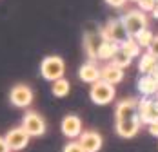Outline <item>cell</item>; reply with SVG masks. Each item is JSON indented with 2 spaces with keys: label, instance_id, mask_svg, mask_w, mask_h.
I'll list each match as a JSON object with an SVG mask.
<instances>
[{
  "label": "cell",
  "instance_id": "obj_1",
  "mask_svg": "<svg viewBox=\"0 0 158 152\" xmlns=\"http://www.w3.org/2000/svg\"><path fill=\"white\" fill-rule=\"evenodd\" d=\"M64 73H65V62L56 54L46 56L40 63V74L48 82H56L64 78Z\"/></svg>",
  "mask_w": 158,
  "mask_h": 152
},
{
  "label": "cell",
  "instance_id": "obj_2",
  "mask_svg": "<svg viewBox=\"0 0 158 152\" xmlns=\"http://www.w3.org/2000/svg\"><path fill=\"white\" fill-rule=\"evenodd\" d=\"M120 20H122V24L126 26V29H127V33H129L131 38L138 36L142 31L147 29V15L142 13L140 9H131V11H127Z\"/></svg>",
  "mask_w": 158,
  "mask_h": 152
},
{
  "label": "cell",
  "instance_id": "obj_3",
  "mask_svg": "<svg viewBox=\"0 0 158 152\" xmlns=\"http://www.w3.org/2000/svg\"><path fill=\"white\" fill-rule=\"evenodd\" d=\"M114 85H111L104 80H98L96 83L91 85V91H89V96H91V102L96 103V105H107L114 100Z\"/></svg>",
  "mask_w": 158,
  "mask_h": 152
},
{
  "label": "cell",
  "instance_id": "obj_4",
  "mask_svg": "<svg viewBox=\"0 0 158 152\" xmlns=\"http://www.w3.org/2000/svg\"><path fill=\"white\" fill-rule=\"evenodd\" d=\"M100 33H102L104 40L114 42V44H118V46H122L127 38H131L129 33H127V29H126V26L122 24V20H109V22L100 29Z\"/></svg>",
  "mask_w": 158,
  "mask_h": 152
},
{
  "label": "cell",
  "instance_id": "obj_5",
  "mask_svg": "<svg viewBox=\"0 0 158 152\" xmlns=\"http://www.w3.org/2000/svg\"><path fill=\"white\" fill-rule=\"evenodd\" d=\"M20 127H22L31 138L44 136V134H46V129H48V127H46V120H44L38 112H35V110H29V112L24 114Z\"/></svg>",
  "mask_w": 158,
  "mask_h": 152
},
{
  "label": "cell",
  "instance_id": "obj_6",
  "mask_svg": "<svg viewBox=\"0 0 158 152\" xmlns=\"http://www.w3.org/2000/svg\"><path fill=\"white\" fill-rule=\"evenodd\" d=\"M9 102L18 109H26L33 103V91L29 85L26 83H16L11 87L9 92Z\"/></svg>",
  "mask_w": 158,
  "mask_h": 152
},
{
  "label": "cell",
  "instance_id": "obj_7",
  "mask_svg": "<svg viewBox=\"0 0 158 152\" xmlns=\"http://www.w3.org/2000/svg\"><path fill=\"white\" fill-rule=\"evenodd\" d=\"M138 103L140 100L136 98H126V100H120L118 105H116V122H124V120H133V118H138Z\"/></svg>",
  "mask_w": 158,
  "mask_h": 152
},
{
  "label": "cell",
  "instance_id": "obj_8",
  "mask_svg": "<svg viewBox=\"0 0 158 152\" xmlns=\"http://www.w3.org/2000/svg\"><path fill=\"white\" fill-rule=\"evenodd\" d=\"M138 118L145 125L158 122V102L151 98H142L138 103Z\"/></svg>",
  "mask_w": 158,
  "mask_h": 152
},
{
  "label": "cell",
  "instance_id": "obj_9",
  "mask_svg": "<svg viewBox=\"0 0 158 152\" xmlns=\"http://www.w3.org/2000/svg\"><path fill=\"white\" fill-rule=\"evenodd\" d=\"M104 42L106 40H104L100 29L85 33V36H84V47H85V53L89 56V62H95L98 58V51H100V47H102Z\"/></svg>",
  "mask_w": 158,
  "mask_h": 152
},
{
  "label": "cell",
  "instance_id": "obj_10",
  "mask_svg": "<svg viewBox=\"0 0 158 152\" xmlns=\"http://www.w3.org/2000/svg\"><path fill=\"white\" fill-rule=\"evenodd\" d=\"M60 130L65 138L69 139H75V138H80L84 129H82V120H80L77 114H67L62 118V123H60Z\"/></svg>",
  "mask_w": 158,
  "mask_h": 152
},
{
  "label": "cell",
  "instance_id": "obj_11",
  "mask_svg": "<svg viewBox=\"0 0 158 152\" xmlns=\"http://www.w3.org/2000/svg\"><path fill=\"white\" fill-rule=\"evenodd\" d=\"M4 138H6V141H7V145H9V149H11V150H22V149H26V147H27L29 138H31V136H29L22 127H15V129L7 130Z\"/></svg>",
  "mask_w": 158,
  "mask_h": 152
},
{
  "label": "cell",
  "instance_id": "obj_12",
  "mask_svg": "<svg viewBox=\"0 0 158 152\" xmlns=\"http://www.w3.org/2000/svg\"><path fill=\"white\" fill-rule=\"evenodd\" d=\"M78 143L85 152H98L104 145V139L96 130H84L82 136L78 138Z\"/></svg>",
  "mask_w": 158,
  "mask_h": 152
},
{
  "label": "cell",
  "instance_id": "obj_13",
  "mask_svg": "<svg viewBox=\"0 0 158 152\" xmlns=\"http://www.w3.org/2000/svg\"><path fill=\"white\" fill-rule=\"evenodd\" d=\"M78 78L84 83H96L98 80H102V67H98L95 62H85L78 69Z\"/></svg>",
  "mask_w": 158,
  "mask_h": 152
},
{
  "label": "cell",
  "instance_id": "obj_14",
  "mask_svg": "<svg viewBox=\"0 0 158 152\" xmlns=\"http://www.w3.org/2000/svg\"><path fill=\"white\" fill-rule=\"evenodd\" d=\"M140 118H133V120H124V122H116V134L120 138H129L136 136L138 134V130H140Z\"/></svg>",
  "mask_w": 158,
  "mask_h": 152
},
{
  "label": "cell",
  "instance_id": "obj_15",
  "mask_svg": "<svg viewBox=\"0 0 158 152\" xmlns=\"http://www.w3.org/2000/svg\"><path fill=\"white\" fill-rule=\"evenodd\" d=\"M102 80L107 82V83H111V85L120 83V82L124 80V69L118 67V65H114L113 62H109V63H106V65L102 67Z\"/></svg>",
  "mask_w": 158,
  "mask_h": 152
},
{
  "label": "cell",
  "instance_id": "obj_16",
  "mask_svg": "<svg viewBox=\"0 0 158 152\" xmlns=\"http://www.w3.org/2000/svg\"><path fill=\"white\" fill-rule=\"evenodd\" d=\"M138 91H140V94L145 96V98H151V96L158 94V80L153 74L140 76V78H138Z\"/></svg>",
  "mask_w": 158,
  "mask_h": 152
},
{
  "label": "cell",
  "instance_id": "obj_17",
  "mask_svg": "<svg viewBox=\"0 0 158 152\" xmlns=\"http://www.w3.org/2000/svg\"><path fill=\"white\" fill-rule=\"evenodd\" d=\"M138 69H140L142 76L155 74V73H156V69H158V60L151 54V53L142 54V56H140V62H138Z\"/></svg>",
  "mask_w": 158,
  "mask_h": 152
},
{
  "label": "cell",
  "instance_id": "obj_18",
  "mask_svg": "<svg viewBox=\"0 0 158 152\" xmlns=\"http://www.w3.org/2000/svg\"><path fill=\"white\" fill-rule=\"evenodd\" d=\"M118 51H120V46H118V44L106 40V42L102 44V47H100V51H98V60L113 62V58L116 56V53H118Z\"/></svg>",
  "mask_w": 158,
  "mask_h": 152
},
{
  "label": "cell",
  "instance_id": "obj_19",
  "mask_svg": "<svg viewBox=\"0 0 158 152\" xmlns=\"http://www.w3.org/2000/svg\"><path fill=\"white\" fill-rule=\"evenodd\" d=\"M69 91H71V83L65 78H60V80L53 82V85H51V92H53L55 98H65L69 94Z\"/></svg>",
  "mask_w": 158,
  "mask_h": 152
},
{
  "label": "cell",
  "instance_id": "obj_20",
  "mask_svg": "<svg viewBox=\"0 0 158 152\" xmlns=\"http://www.w3.org/2000/svg\"><path fill=\"white\" fill-rule=\"evenodd\" d=\"M120 49H122L124 53H127L131 58H136V56L140 54V49H142V47L138 46V42H136L135 38H127L126 42L120 46Z\"/></svg>",
  "mask_w": 158,
  "mask_h": 152
},
{
  "label": "cell",
  "instance_id": "obj_21",
  "mask_svg": "<svg viewBox=\"0 0 158 152\" xmlns=\"http://www.w3.org/2000/svg\"><path fill=\"white\" fill-rule=\"evenodd\" d=\"M155 36H156V34H153V31L147 27V29L142 31L138 36H135V40L138 42V46L140 47H147V49H149L151 44H153V40H155Z\"/></svg>",
  "mask_w": 158,
  "mask_h": 152
},
{
  "label": "cell",
  "instance_id": "obj_22",
  "mask_svg": "<svg viewBox=\"0 0 158 152\" xmlns=\"http://www.w3.org/2000/svg\"><path fill=\"white\" fill-rule=\"evenodd\" d=\"M131 62H133V58L127 54V53H124L122 49L116 53V56L113 58V63L114 65H118V67H122V69H126V67H129L131 65Z\"/></svg>",
  "mask_w": 158,
  "mask_h": 152
},
{
  "label": "cell",
  "instance_id": "obj_23",
  "mask_svg": "<svg viewBox=\"0 0 158 152\" xmlns=\"http://www.w3.org/2000/svg\"><path fill=\"white\" fill-rule=\"evenodd\" d=\"M138 4V9L142 11V13H153V9L156 7V0H138L136 2Z\"/></svg>",
  "mask_w": 158,
  "mask_h": 152
},
{
  "label": "cell",
  "instance_id": "obj_24",
  "mask_svg": "<svg viewBox=\"0 0 158 152\" xmlns=\"http://www.w3.org/2000/svg\"><path fill=\"white\" fill-rule=\"evenodd\" d=\"M62 152H85V150L82 149V145H80L78 141H69L62 149Z\"/></svg>",
  "mask_w": 158,
  "mask_h": 152
},
{
  "label": "cell",
  "instance_id": "obj_25",
  "mask_svg": "<svg viewBox=\"0 0 158 152\" xmlns=\"http://www.w3.org/2000/svg\"><path fill=\"white\" fill-rule=\"evenodd\" d=\"M147 53H151L155 58L158 60V34L155 36V40H153V44H151V47L147 49Z\"/></svg>",
  "mask_w": 158,
  "mask_h": 152
},
{
  "label": "cell",
  "instance_id": "obj_26",
  "mask_svg": "<svg viewBox=\"0 0 158 152\" xmlns=\"http://www.w3.org/2000/svg\"><path fill=\"white\" fill-rule=\"evenodd\" d=\"M127 0H106V4L111 6V7H124Z\"/></svg>",
  "mask_w": 158,
  "mask_h": 152
},
{
  "label": "cell",
  "instance_id": "obj_27",
  "mask_svg": "<svg viewBox=\"0 0 158 152\" xmlns=\"http://www.w3.org/2000/svg\"><path fill=\"white\" fill-rule=\"evenodd\" d=\"M147 129H149V134H151V136L158 138V122L151 123V125H147Z\"/></svg>",
  "mask_w": 158,
  "mask_h": 152
},
{
  "label": "cell",
  "instance_id": "obj_28",
  "mask_svg": "<svg viewBox=\"0 0 158 152\" xmlns=\"http://www.w3.org/2000/svg\"><path fill=\"white\" fill-rule=\"evenodd\" d=\"M0 152H11V149H9V145H7V141H6L4 136H0Z\"/></svg>",
  "mask_w": 158,
  "mask_h": 152
},
{
  "label": "cell",
  "instance_id": "obj_29",
  "mask_svg": "<svg viewBox=\"0 0 158 152\" xmlns=\"http://www.w3.org/2000/svg\"><path fill=\"white\" fill-rule=\"evenodd\" d=\"M151 15H153V16H155V18L158 20V4H156V7L153 9V13H151Z\"/></svg>",
  "mask_w": 158,
  "mask_h": 152
},
{
  "label": "cell",
  "instance_id": "obj_30",
  "mask_svg": "<svg viewBox=\"0 0 158 152\" xmlns=\"http://www.w3.org/2000/svg\"><path fill=\"white\" fill-rule=\"evenodd\" d=\"M133 2H138V0H133Z\"/></svg>",
  "mask_w": 158,
  "mask_h": 152
},
{
  "label": "cell",
  "instance_id": "obj_31",
  "mask_svg": "<svg viewBox=\"0 0 158 152\" xmlns=\"http://www.w3.org/2000/svg\"><path fill=\"white\" fill-rule=\"evenodd\" d=\"M156 2H158V0H156Z\"/></svg>",
  "mask_w": 158,
  "mask_h": 152
}]
</instances>
